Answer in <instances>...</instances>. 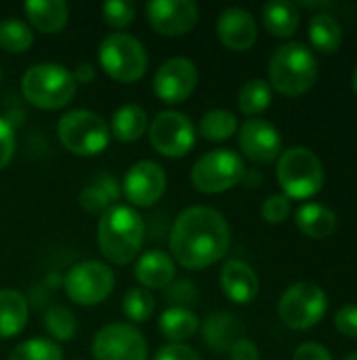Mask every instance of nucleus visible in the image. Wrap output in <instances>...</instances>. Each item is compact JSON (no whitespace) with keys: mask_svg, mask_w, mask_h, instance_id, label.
<instances>
[{"mask_svg":"<svg viewBox=\"0 0 357 360\" xmlns=\"http://www.w3.org/2000/svg\"><path fill=\"white\" fill-rule=\"evenodd\" d=\"M229 226L210 207H189L179 213L170 232L173 257L187 270L217 264L229 249Z\"/></svg>","mask_w":357,"mask_h":360,"instance_id":"1","label":"nucleus"},{"mask_svg":"<svg viewBox=\"0 0 357 360\" xmlns=\"http://www.w3.org/2000/svg\"><path fill=\"white\" fill-rule=\"evenodd\" d=\"M143 217L128 205H114L101 213L97 243L103 257L112 264H130L143 247Z\"/></svg>","mask_w":357,"mask_h":360,"instance_id":"2","label":"nucleus"},{"mask_svg":"<svg viewBox=\"0 0 357 360\" xmlns=\"http://www.w3.org/2000/svg\"><path fill=\"white\" fill-rule=\"evenodd\" d=\"M269 80L282 95H303L318 80V59L303 42H286L269 59Z\"/></svg>","mask_w":357,"mask_h":360,"instance_id":"3","label":"nucleus"},{"mask_svg":"<svg viewBox=\"0 0 357 360\" xmlns=\"http://www.w3.org/2000/svg\"><path fill=\"white\" fill-rule=\"evenodd\" d=\"M76 86L72 72L59 63H36L21 80L23 97L40 110L65 108L74 99Z\"/></svg>","mask_w":357,"mask_h":360,"instance_id":"4","label":"nucleus"},{"mask_svg":"<svg viewBox=\"0 0 357 360\" xmlns=\"http://www.w3.org/2000/svg\"><path fill=\"white\" fill-rule=\"evenodd\" d=\"M276 175L286 198L307 200L324 186V167L307 148H290L282 152Z\"/></svg>","mask_w":357,"mask_h":360,"instance_id":"5","label":"nucleus"},{"mask_svg":"<svg viewBox=\"0 0 357 360\" xmlns=\"http://www.w3.org/2000/svg\"><path fill=\"white\" fill-rule=\"evenodd\" d=\"M59 141L76 156H97L109 143L107 122L90 110H72L57 124Z\"/></svg>","mask_w":357,"mask_h":360,"instance_id":"6","label":"nucleus"},{"mask_svg":"<svg viewBox=\"0 0 357 360\" xmlns=\"http://www.w3.org/2000/svg\"><path fill=\"white\" fill-rule=\"evenodd\" d=\"M246 175L244 160L234 150H210L191 167V184L198 192L221 194L238 186Z\"/></svg>","mask_w":357,"mask_h":360,"instance_id":"7","label":"nucleus"},{"mask_svg":"<svg viewBox=\"0 0 357 360\" xmlns=\"http://www.w3.org/2000/svg\"><path fill=\"white\" fill-rule=\"evenodd\" d=\"M99 63L107 76L118 82H135L147 70V53L143 44L128 34H109L99 44Z\"/></svg>","mask_w":357,"mask_h":360,"instance_id":"8","label":"nucleus"},{"mask_svg":"<svg viewBox=\"0 0 357 360\" xmlns=\"http://www.w3.org/2000/svg\"><path fill=\"white\" fill-rule=\"evenodd\" d=\"M328 308V300L322 287L316 283H295L290 285L278 304V314L282 323L290 329L305 331L316 327Z\"/></svg>","mask_w":357,"mask_h":360,"instance_id":"9","label":"nucleus"},{"mask_svg":"<svg viewBox=\"0 0 357 360\" xmlns=\"http://www.w3.org/2000/svg\"><path fill=\"white\" fill-rule=\"evenodd\" d=\"M116 276L101 262H80L65 274V293L78 306H97L114 291Z\"/></svg>","mask_w":357,"mask_h":360,"instance_id":"10","label":"nucleus"},{"mask_svg":"<svg viewBox=\"0 0 357 360\" xmlns=\"http://www.w3.org/2000/svg\"><path fill=\"white\" fill-rule=\"evenodd\" d=\"M149 141L154 150L168 158L185 156L196 143V129L181 112H160L149 124Z\"/></svg>","mask_w":357,"mask_h":360,"instance_id":"11","label":"nucleus"},{"mask_svg":"<svg viewBox=\"0 0 357 360\" xmlns=\"http://www.w3.org/2000/svg\"><path fill=\"white\" fill-rule=\"evenodd\" d=\"M95 360H147V344L141 331L128 323H112L93 340Z\"/></svg>","mask_w":357,"mask_h":360,"instance_id":"12","label":"nucleus"},{"mask_svg":"<svg viewBox=\"0 0 357 360\" xmlns=\"http://www.w3.org/2000/svg\"><path fill=\"white\" fill-rule=\"evenodd\" d=\"M198 84V68L187 57H173L164 61L154 76V93L164 103L185 101Z\"/></svg>","mask_w":357,"mask_h":360,"instance_id":"13","label":"nucleus"},{"mask_svg":"<svg viewBox=\"0 0 357 360\" xmlns=\"http://www.w3.org/2000/svg\"><path fill=\"white\" fill-rule=\"evenodd\" d=\"M122 192L126 200L135 207H151L166 192V173L154 160L135 162L122 181Z\"/></svg>","mask_w":357,"mask_h":360,"instance_id":"14","label":"nucleus"},{"mask_svg":"<svg viewBox=\"0 0 357 360\" xmlns=\"http://www.w3.org/2000/svg\"><path fill=\"white\" fill-rule=\"evenodd\" d=\"M149 25L162 36H183L198 23V4L191 0H151L145 6Z\"/></svg>","mask_w":357,"mask_h":360,"instance_id":"15","label":"nucleus"},{"mask_svg":"<svg viewBox=\"0 0 357 360\" xmlns=\"http://www.w3.org/2000/svg\"><path fill=\"white\" fill-rule=\"evenodd\" d=\"M240 150L242 154L259 165H267L276 160L282 152V137L280 131L263 120V118H250L240 127Z\"/></svg>","mask_w":357,"mask_h":360,"instance_id":"16","label":"nucleus"},{"mask_svg":"<svg viewBox=\"0 0 357 360\" xmlns=\"http://www.w3.org/2000/svg\"><path fill=\"white\" fill-rule=\"evenodd\" d=\"M217 36L231 51H248L257 42V21L244 8H225L217 19Z\"/></svg>","mask_w":357,"mask_h":360,"instance_id":"17","label":"nucleus"},{"mask_svg":"<svg viewBox=\"0 0 357 360\" xmlns=\"http://www.w3.org/2000/svg\"><path fill=\"white\" fill-rule=\"evenodd\" d=\"M244 338H246L244 323L229 312L210 314L202 325V342L217 354H229L234 344H238Z\"/></svg>","mask_w":357,"mask_h":360,"instance_id":"18","label":"nucleus"},{"mask_svg":"<svg viewBox=\"0 0 357 360\" xmlns=\"http://www.w3.org/2000/svg\"><path fill=\"white\" fill-rule=\"evenodd\" d=\"M221 289L234 304L246 306L259 295V278L246 262L229 259L221 270Z\"/></svg>","mask_w":357,"mask_h":360,"instance_id":"19","label":"nucleus"},{"mask_svg":"<svg viewBox=\"0 0 357 360\" xmlns=\"http://www.w3.org/2000/svg\"><path fill=\"white\" fill-rule=\"evenodd\" d=\"M135 278L143 285V289H166L175 281V262L168 253L160 249H151L137 259Z\"/></svg>","mask_w":357,"mask_h":360,"instance_id":"20","label":"nucleus"},{"mask_svg":"<svg viewBox=\"0 0 357 360\" xmlns=\"http://www.w3.org/2000/svg\"><path fill=\"white\" fill-rule=\"evenodd\" d=\"M29 23L42 34H57L69 19V8L63 0H29L25 2Z\"/></svg>","mask_w":357,"mask_h":360,"instance_id":"21","label":"nucleus"},{"mask_svg":"<svg viewBox=\"0 0 357 360\" xmlns=\"http://www.w3.org/2000/svg\"><path fill=\"white\" fill-rule=\"evenodd\" d=\"M120 196V184L109 173L95 175L80 192V207L86 213H105Z\"/></svg>","mask_w":357,"mask_h":360,"instance_id":"22","label":"nucleus"},{"mask_svg":"<svg viewBox=\"0 0 357 360\" xmlns=\"http://www.w3.org/2000/svg\"><path fill=\"white\" fill-rule=\"evenodd\" d=\"M299 230L316 240L330 238L337 230V213L320 202H307L297 211L295 217Z\"/></svg>","mask_w":357,"mask_h":360,"instance_id":"23","label":"nucleus"},{"mask_svg":"<svg viewBox=\"0 0 357 360\" xmlns=\"http://www.w3.org/2000/svg\"><path fill=\"white\" fill-rule=\"evenodd\" d=\"M27 323V302L15 289L0 291V338L11 340L23 331Z\"/></svg>","mask_w":357,"mask_h":360,"instance_id":"24","label":"nucleus"},{"mask_svg":"<svg viewBox=\"0 0 357 360\" xmlns=\"http://www.w3.org/2000/svg\"><path fill=\"white\" fill-rule=\"evenodd\" d=\"M147 129H149V122H147L145 110L137 103H128L114 112L109 135H114L118 141L133 143V141H139Z\"/></svg>","mask_w":357,"mask_h":360,"instance_id":"25","label":"nucleus"},{"mask_svg":"<svg viewBox=\"0 0 357 360\" xmlns=\"http://www.w3.org/2000/svg\"><path fill=\"white\" fill-rule=\"evenodd\" d=\"M263 23L267 32L276 38H290L301 23L297 4L286 0H274L263 6Z\"/></svg>","mask_w":357,"mask_h":360,"instance_id":"26","label":"nucleus"},{"mask_svg":"<svg viewBox=\"0 0 357 360\" xmlns=\"http://www.w3.org/2000/svg\"><path fill=\"white\" fill-rule=\"evenodd\" d=\"M200 329V319L189 308H166L160 316V333L170 344H183Z\"/></svg>","mask_w":357,"mask_h":360,"instance_id":"27","label":"nucleus"},{"mask_svg":"<svg viewBox=\"0 0 357 360\" xmlns=\"http://www.w3.org/2000/svg\"><path fill=\"white\" fill-rule=\"evenodd\" d=\"M309 40L324 55L337 53L343 44V25L337 21V17L328 13H318L309 21Z\"/></svg>","mask_w":357,"mask_h":360,"instance_id":"28","label":"nucleus"},{"mask_svg":"<svg viewBox=\"0 0 357 360\" xmlns=\"http://www.w3.org/2000/svg\"><path fill=\"white\" fill-rule=\"evenodd\" d=\"M238 131V118L229 110H210L200 120V135L208 141H225Z\"/></svg>","mask_w":357,"mask_h":360,"instance_id":"29","label":"nucleus"},{"mask_svg":"<svg viewBox=\"0 0 357 360\" xmlns=\"http://www.w3.org/2000/svg\"><path fill=\"white\" fill-rule=\"evenodd\" d=\"M238 105H240V112L246 116H257V114L265 112L271 105V86L261 78L248 80L240 89Z\"/></svg>","mask_w":357,"mask_h":360,"instance_id":"30","label":"nucleus"},{"mask_svg":"<svg viewBox=\"0 0 357 360\" xmlns=\"http://www.w3.org/2000/svg\"><path fill=\"white\" fill-rule=\"evenodd\" d=\"M34 44V32L19 19H6L0 23V46L8 53H25Z\"/></svg>","mask_w":357,"mask_h":360,"instance_id":"31","label":"nucleus"},{"mask_svg":"<svg viewBox=\"0 0 357 360\" xmlns=\"http://www.w3.org/2000/svg\"><path fill=\"white\" fill-rule=\"evenodd\" d=\"M8 360H63V352L53 340L34 338V340L21 342L11 352Z\"/></svg>","mask_w":357,"mask_h":360,"instance_id":"32","label":"nucleus"},{"mask_svg":"<svg viewBox=\"0 0 357 360\" xmlns=\"http://www.w3.org/2000/svg\"><path fill=\"white\" fill-rule=\"evenodd\" d=\"M122 310H124V314H126L128 321H133V323H145V321L151 319V314L156 310V300H154V295L147 289L135 287V289H130L124 295Z\"/></svg>","mask_w":357,"mask_h":360,"instance_id":"33","label":"nucleus"},{"mask_svg":"<svg viewBox=\"0 0 357 360\" xmlns=\"http://www.w3.org/2000/svg\"><path fill=\"white\" fill-rule=\"evenodd\" d=\"M44 327L55 340L69 342L76 335V316L63 306H53L44 314Z\"/></svg>","mask_w":357,"mask_h":360,"instance_id":"34","label":"nucleus"},{"mask_svg":"<svg viewBox=\"0 0 357 360\" xmlns=\"http://www.w3.org/2000/svg\"><path fill=\"white\" fill-rule=\"evenodd\" d=\"M101 15L109 27L122 30L135 21V4L126 0H109L101 6Z\"/></svg>","mask_w":357,"mask_h":360,"instance_id":"35","label":"nucleus"},{"mask_svg":"<svg viewBox=\"0 0 357 360\" xmlns=\"http://www.w3.org/2000/svg\"><path fill=\"white\" fill-rule=\"evenodd\" d=\"M261 215L267 224L278 226L284 224L290 215V198H286L284 194H271L265 198L263 207H261Z\"/></svg>","mask_w":357,"mask_h":360,"instance_id":"36","label":"nucleus"},{"mask_svg":"<svg viewBox=\"0 0 357 360\" xmlns=\"http://www.w3.org/2000/svg\"><path fill=\"white\" fill-rule=\"evenodd\" d=\"M166 300L170 304H175V308H187L189 304H194L198 300V291H196L194 283L179 281V283L170 285V289L166 293Z\"/></svg>","mask_w":357,"mask_h":360,"instance_id":"37","label":"nucleus"},{"mask_svg":"<svg viewBox=\"0 0 357 360\" xmlns=\"http://www.w3.org/2000/svg\"><path fill=\"white\" fill-rule=\"evenodd\" d=\"M335 325L341 335L357 340V306H343L335 314Z\"/></svg>","mask_w":357,"mask_h":360,"instance_id":"38","label":"nucleus"},{"mask_svg":"<svg viewBox=\"0 0 357 360\" xmlns=\"http://www.w3.org/2000/svg\"><path fill=\"white\" fill-rule=\"evenodd\" d=\"M13 154H15V133H13V127L0 118V171L13 160Z\"/></svg>","mask_w":357,"mask_h":360,"instance_id":"39","label":"nucleus"},{"mask_svg":"<svg viewBox=\"0 0 357 360\" xmlns=\"http://www.w3.org/2000/svg\"><path fill=\"white\" fill-rule=\"evenodd\" d=\"M154 360H200V354L185 344H168L162 346Z\"/></svg>","mask_w":357,"mask_h":360,"instance_id":"40","label":"nucleus"},{"mask_svg":"<svg viewBox=\"0 0 357 360\" xmlns=\"http://www.w3.org/2000/svg\"><path fill=\"white\" fill-rule=\"evenodd\" d=\"M292 360H332V356H330V352L322 344L307 342V344H303V346L297 348Z\"/></svg>","mask_w":357,"mask_h":360,"instance_id":"41","label":"nucleus"},{"mask_svg":"<svg viewBox=\"0 0 357 360\" xmlns=\"http://www.w3.org/2000/svg\"><path fill=\"white\" fill-rule=\"evenodd\" d=\"M229 359L231 360H259V350L250 340H240L238 344H234V348L229 350Z\"/></svg>","mask_w":357,"mask_h":360,"instance_id":"42","label":"nucleus"},{"mask_svg":"<svg viewBox=\"0 0 357 360\" xmlns=\"http://www.w3.org/2000/svg\"><path fill=\"white\" fill-rule=\"evenodd\" d=\"M76 84H86V82H93L95 80V68L90 63H80L74 72H72Z\"/></svg>","mask_w":357,"mask_h":360,"instance_id":"43","label":"nucleus"},{"mask_svg":"<svg viewBox=\"0 0 357 360\" xmlns=\"http://www.w3.org/2000/svg\"><path fill=\"white\" fill-rule=\"evenodd\" d=\"M353 91H356V95H357V68H356V72H353Z\"/></svg>","mask_w":357,"mask_h":360,"instance_id":"44","label":"nucleus"},{"mask_svg":"<svg viewBox=\"0 0 357 360\" xmlns=\"http://www.w3.org/2000/svg\"><path fill=\"white\" fill-rule=\"evenodd\" d=\"M345 360H357V352H353L351 356H347V359H345Z\"/></svg>","mask_w":357,"mask_h":360,"instance_id":"45","label":"nucleus"}]
</instances>
